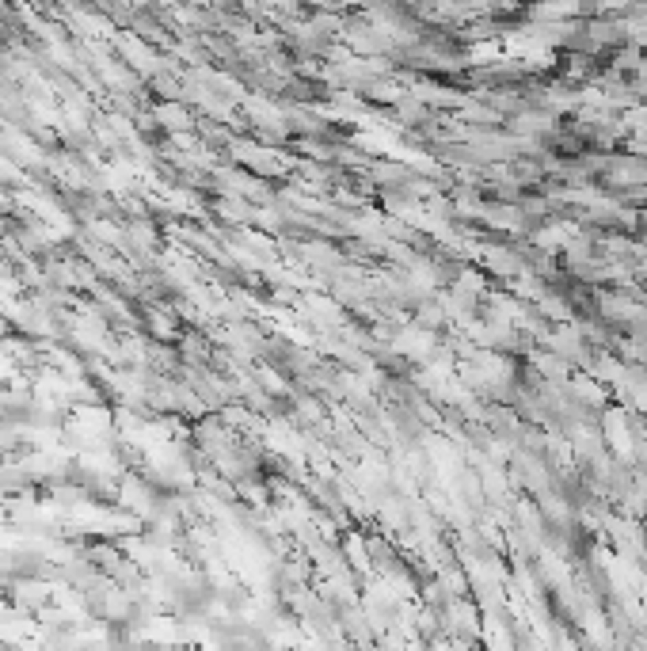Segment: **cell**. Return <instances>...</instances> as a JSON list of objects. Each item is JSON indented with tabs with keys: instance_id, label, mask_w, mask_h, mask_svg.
Listing matches in <instances>:
<instances>
[]
</instances>
